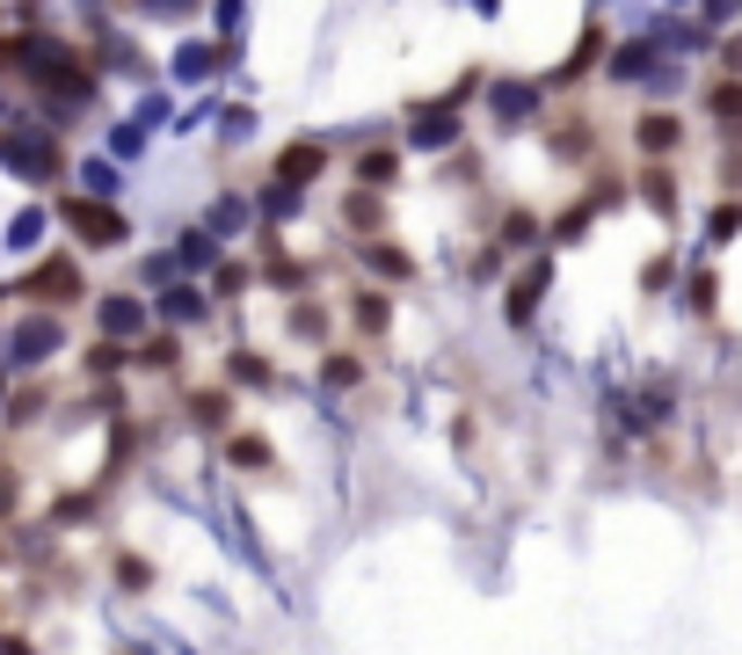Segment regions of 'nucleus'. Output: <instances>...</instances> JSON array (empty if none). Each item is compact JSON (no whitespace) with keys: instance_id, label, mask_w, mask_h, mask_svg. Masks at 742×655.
Masks as SVG:
<instances>
[{"instance_id":"nucleus-1","label":"nucleus","mask_w":742,"mask_h":655,"mask_svg":"<svg viewBox=\"0 0 742 655\" xmlns=\"http://www.w3.org/2000/svg\"><path fill=\"white\" fill-rule=\"evenodd\" d=\"M66 218L80 226V241H88V248H117V241H124V218H117V212H102V204H80V197H66Z\"/></svg>"},{"instance_id":"nucleus-2","label":"nucleus","mask_w":742,"mask_h":655,"mask_svg":"<svg viewBox=\"0 0 742 655\" xmlns=\"http://www.w3.org/2000/svg\"><path fill=\"white\" fill-rule=\"evenodd\" d=\"M706 110H714L720 139L742 146V88H735V80H714V88H706Z\"/></svg>"},{"instance_id":"nucleus-3","label":"nucleus","mask_w":742,"mask_h":655,"mask_svg":"<svg viewBox=\"0 0 742 655\" xmlns=\"http://www.w3.org/2000/svg\"><path fill=\"white\" fill-rule=\"evenodd\" d=\"M633 139H641V153H677V139H684V124H677L670 110H647V117L633 124Z\"/></svg>"},{"instance_id":"nucleus-4","label":"nucleus","mask_w":742,"mask_h":655,"mask_svg":"<svg viewBox=\"0 0 742 655\" xmlns=\"http://www.w3.org/2000/svg\"><path fill=\"white\" fill-rule=\"evenodd\" d=\"M29 285H37V299H51V306H66V299H80V285H73V263H45L37 277H29Z\"/></svg>"},{"instance_id":"nucleus-5","label":"nucleus","mask_w":742,"mask_h":655,"mask_svg":"<svg viewBox=\"0 0 742 655\" xmlns=\"http://www.w3.org/2000/svg\"><path fill=\"white\" fill-rule=\"evenodd\" d=\"M357 182H372V190H386V182H401V153L393 146H372L357 161Z\"/></svg>"},{"instance_id":"nucleus-6","label":"nucleus","mask_w":742,"mask_h":655,"mask_svg":"<svg viewBox=\"0 0 742 655\" xmlns=\"http://www.w3.org/2000/svg\"><path fill=\"white\" fill-rule=\"evenodd\" d=\"M641 197L670 218V212H677V175H670V168H641Z\"/></svg>"},{"instance_id":"nucleus-7","label":"nucleus","mask_w":742,"mask_h":655,"mask_svg":"<svg viewBox=\"0 0 742 655\" xmlns=\"http://www.w3.org/2000/svg\"><path fill=\"white\" fill-rule=\"evenodd\" d=\"M277 168H291V182H306L320 168V146H291V161H277Z\"/></svg>"},{"instance_id":"nucleus-8","label":"nucleus","mask_w":742,"mask_h":655,"mask_svg":"<svg viewBox=\"0 0 742 655\" xmlns=\"http://www.w3.org/2000/svg\"><path fill=\"white\" fill-rule=\"evenodd\" d=\"M735 226H742V204H735V197L714 204V241H735Z\"/></svg>"},{"instance_id":"nucleus-9","label":"nucleus","mask_w":742,"mask_h":655,"mask_svg":"<svg viewBox=\"0 0 742 655\" xmlns=\"http://www.w3.org/2000/svg\"><path fill=\"white\" fill-rule=\"evenodd\" d=\"M372 263H379V269H386V277H415V263H407L401 248H372Z\"/></svg>"},{"instance_id":"nucleus-10","label":"nucleus","mask_w":742,"mask_h":655,"mask_svg":"<svg viewBox=\"0 0 742 655\" xmlns=\"http://www.w3.org/2000/svg\"><path fill=\"white\" fill-rule=\"evenodd\" d=\"M531 234H539V226H531V212H510V218H503V241H510V248L531 241Z\"/></svg>"},{"instance_id":"nucleus-11","label":"nucleus","mask_w":742,"mask_h":655,"mask_svg":"<svg viewBox=\"0 0 742 655\" xmlns=\"http://www.w3.org/2000/svg\"><path fill=\"white\" fill-rule=\"evenodd\" d=\"M720 66H728V73H742V37H728V45H720Z\"/></svg>"}]
</instances>
